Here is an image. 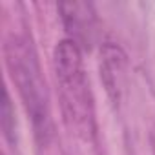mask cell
Listing matches in <instances>:
<instances>
[{
	"mask_svg": "<svg viewBox=\"0 0 155 155\" xmlns=\"http://www.w3.org/2000/svg\"><path fill=\"white\" fill-rule=\"evenodd\" d=\"M53 69L62 99L64 119L73 133L88 140L93 135V99L79 44L71 38L60 40L53 51Z\"/></svg>",
	"mask_w": 155,
	"mask_h": 155,
	"instance_id": "cell-1",
	"label": "cell"
},
{
	"mask_svg": "<svg viewBox=\"0 0 155 155\" xmlns=\"http://www.w3.org/2000/svg\"><path fill=\"white\" fill-rule=\"evenodd\" d=\"M6 60L37 133L46 139L51 130L48 90L31 42H28L26 37L13 35L6 44Z\"/></svg>",
	"mask_w": 155,
	"mask_h": 155,
	"instance_id": "cell-2",
	"label": "cell"
},
{
	"mask_svg": "<svg viewBox=\"0 0 155 155\" xmlns=\"http://www.w3.org/2000/svg\"><path fill=\"white\" fill-rule=\"evenodd\" d=\"M101 58V75L106 84V90L113 101H119L126 79V57L120 51V48L106 44L102 48Z\"/></svg>",
	"mask_w": 155,
	"mask_h": 155,
	"instance_id": "cell-3",
	"label": "cell"
},
{
	"mask_svg": "<svg viewBox=\"0 0 155 155\" xmlns=\"http://www.w3.org/2000/svg\"><path fill=\"white\" fill-rule=\"evenodd\" d=\"M60 13L62 20L68 31L73 35V42L79 44V40H90L91 38V29H93V13L88 4L82 2H68L60 4Z\"/></svg>",
	"mask_w": 155,
	"mask_h": 155,
	"instance_id": "cell-4",
	"label": "cell"
}]
</instances>
